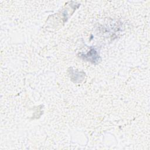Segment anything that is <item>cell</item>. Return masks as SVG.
I'll use <instances>...</instances> for the list:
<instances>
[{
	"instance_id": "1",
	"label": "cell",
	"mask_w": 150,
	"mask_h": 150,
	"mask_svg": "<svg viewBox=\"0 0 150 150\" xmlns=\"http://www.w3.org/2000/svg\"><path fill=\"white\" fill-rule=\"evenodd\" d=\"M84 59L89 60L90 62L95 63L99 60V54L98 53V51L95 48H91L90 50L86 54L82 56Z\"/></svg>"
}]
</instances>
